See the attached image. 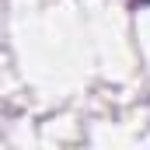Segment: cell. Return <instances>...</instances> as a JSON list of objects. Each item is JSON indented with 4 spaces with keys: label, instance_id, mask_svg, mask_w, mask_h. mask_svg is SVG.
Returning <instances> with one entry per match:
<instances>
[{
    "label": "cell",
    "instance_id": "1",
    "mask_svg": "<svg viewBox=\"0 0 150 150\" xmlns=\"http://www.w3.org/2000/svg\"><path fill=\"white\" fill-rule=\"evenodd\" d=\"M133 4H150V0H133Z\"/></svg>",
    "mask_w": 150,
    "mask_h": 150
}]
</instances>
